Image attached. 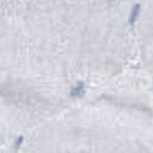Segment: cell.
Returning <instances> with one entry per match:
<instances>
[{"instance_id": "1", "label": "cell", "mask_w": 153, "mask_h": 153, "mask_svg": "<svg viewBox=\"0 0 153 153\" xmlns=\"http://www.w3.org/2000/svg\"><path fill=\"white\" fill-rule=\"evenodd\" d=\"M85 93V86L83 82H79L76 86H74L71 90H70V97L71 98H78V97H82Z\"/></svg>"}, {"instance_id": "2", "label": "cell", "mask_w": 153, "mask_h": 153, "mask_svg": "<svg viewBox=\"0 0 153 153\" xmlns=\"http://www.w3.org/2000/svg\"><path fill=\"white\" fill-rule=\"evenodd\" d=\"M139 13H140V5H139V4H136V5L132 7L131 14H130V16H129V24H130V25H134L135 22L137 21L138 16H139Z\"/></svg>"}, {"instance_id": "3", "label": "cell", "mask_w": 153, "mask_h": 153, "mask_svg": "<svg viewBox=\"0 0 153 153\" xmlns=\"http://www.w3.org/2000/svg\"><path fill=\"white\" fill-rule=\"evenodd\" d=\"M22 142H23V137L22 136H20V137H17V139H16V142H15V144H14V146H15V149H17L19 146L22 144Z\"/></svg>"}]
</instances>
